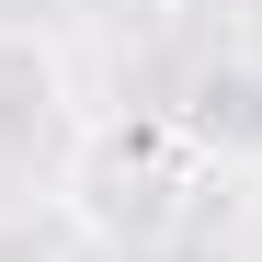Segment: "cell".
<instances>
[{"instance_id": "obj_1", "label": "cell", "mask_w": 262, "mask_h": 262, "mask_svg": "<svg viewBox=\"0 0 262 262\" xmlns=\"http://www.w3.org/2000/svg\"><path fill=\"white\" fill-rule=\"evenodd\" d=\"M183 194H194V137L183 125H114L69 160V216L92 239H125V251H160L183 228Z\"/></svg>"}, {"instance_id": "obj_2", "label": "cell", "mask_w": 262, "mask_h": 262, "mask_svg": "<svg viewBox=\"0 0 262 262\" xmlns=\"http://www.w3.org/2000/svg\"><path fill=\"white\" fill-rule=\"evenodd\" d=\"M228 69L262 80V0H228Z\"/></svg>"}]
</instances>
